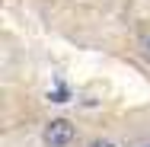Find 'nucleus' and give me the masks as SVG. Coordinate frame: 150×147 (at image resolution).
<instances>
[{
  "mask_svg": "<svg viewBox=\"0 0 150 147\" xmlns=\"http://www.w3.org/2000/svg\"><path fill=\"white\" fill-rule=\"evenodd\" d=\"M141 58L150 64V35H144V38H141Z\"/></svg>",
  "mask_w": 150,
  "mask_h": 147,
  "instance_id": "obj_3",
  "label": "nucleus"
},
{
  "mask_svg": "<svg viewBox=\"0 0 150 147\" xmlns=\"http://www.w3.org/2000/svg\"><path fill=\"white\" fill-rule=\"evenodd\" d=\"M86 147H118L115 141H109V138H96V141H90Z\"/></svg>",
  "mask_w": 150,
  "mask_h": 147,
  "instance_id": "obj_4",
  "label": "nucleus"
},
{
  "mask_svg": "<svg viewBox=\"0 0 150 147\" xmlns=\"http://www.w3.org/2000/svg\"><path fill=\"white\" fill-rule=\"evenodd\" d=\"M137 147H150V141H144V144H137Z\"/></svg>",
  "mask_w": 150,
  "mask_h": 147,
  "instance_id": "obj_5",
  "label": "nucleus"
},
{
  "mask_svg": "<svg viewBox=\"0 0 150 147\" xmlns=\"http://www.w3.org/2000/svg\"><path fill=\"white\" fill-rule=\"evenodd\" d=\"M77 141V128L70 118H51L42 128V144L45 147H70Z\"/></svg>",
  "mask_w": 150,
  "mask_h": 147,
  "instance_id": "obj_1",
  "label": "nucleus"
},
{
  "mask_svg": "<svg viewBox=\"0 0 150 147\" xmlns=\"http://www.w3.org/2000/svg\"><path fill=\"white\" fill-rule=\"evenodd\" d=\"M48 102H67V89H64V87L51 89V93H48Z\"/></svg>",
  "mask_w": 150,
  "mask_h": 147,
  "instance_id": "obj_2",
  "label": "nucleus"
}]
</instances>
